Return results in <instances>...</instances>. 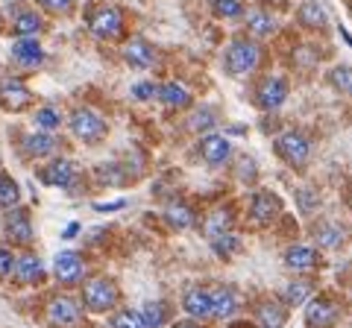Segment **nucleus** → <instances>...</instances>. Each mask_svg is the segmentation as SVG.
<instances>
[{"instance_id": "f257e3e1", "label": "nucleus", "mask_w": 352, "mask_h": 328, "mask_svg": "<svg viewBox=\"0 0 352 328\" xmlns=\"http://www.w3.org/2000/svg\"><path fill=\"white\" fill-rule=\"evenodd\" d=\"M120 302V288L109 276H91L82 281V308L91 314H109Z\"/></svg>"}, {"instance_id": "f03ea898", "label": "nucleus", "mask_w": 352, "mask_h": 328, "mask_svg": "<svg viewBox=\"0 0 352 328\" xmlns=\"http://www.w3.org/2000/svg\"><path fill=\"white\" fill-rule=\"evenodd\" d=\"M226 71L232 73V76H247L258 68V62H261V50L256 41H250V38H235L232 45L226 47Z\"/></svg>"}, {"instance_id": "7ed1b4c3", "label": "nucleus", "mask_w": 352, "mask_h": 328, "mask_svg": "<svg viewBox=\"0 0 352 328\" xmlns=\"http://www.w3.org/2000/svg\"><path fill=\"white\" fill-rule=\"evenodd\" d=\"M273 147H276V156L285 164H291V167H305L308 156H311V141H308L302 132H296V129L279 132L276 141H273Z\"/></svg>"}, {"instance_id": "20e7f679", "label": "nucleus", "mask_w": 352, "mask_h": 328, "mask_svg": "<svg viewBox=\"0 0 352 328\" xmlns=\"http://www.w3.org/2000/svg\"><path fill=\"white\" fill-rule=\"evenodd\" d=\"M88 30L103 41L118 38L124 32V12L112 3H100V6L88 9Z\"/></svg>"}, {"instance_id": "39448f33", "label": "nucleus", "mask_w": 352, "mask_h": 328, "mask_svg": "<svg viewBox=\"0 0 352 328\" xmlns=\"http://www.w3.org/2000/svg\"><path fill=\"white\" fill-rule=\"evenodd\" d=\"M68 126H71V135L76 141H82V144H97V141H103L106 129H109L106 120L97 112H91V108H76L68 120Z\"/></svg>"}, {"instance_id": "423d86ee", "label": "nucleus", "mask_w": 352, "mask_h": 328, "mask_svg": "<svg viewBox=\"0 0 352 328\" xmlns=\"http://www.w3.org/2000/svg\"><path fill=\"white\" fill-rule=\"evenodd\" d=\"M44 314H47L50 325H56V328H76V325H80V320H82V305L76 302L74 296H68V293H56V296H50Z\"/></svg>"}, {"instance_id": "0eeeda50", "label": "nucleus", "mask_w": 352, "mask_h": 328, "mask_svg": "<svg viewBox=\"0 0 352 328\" xmlns=\"http://www.w3.org/2000/svg\"><path fill=\"white\" fill-rule=\"evenodd\" d=\"M53 276H56V281L65 284V288L82 284L85 281V261H82V255L74 253V249H62V253L53 258Z\"/></svg>"}, {"instance_id": "6e6552de", "label": "nucleus", "mask_w": 352, "mask_h": 328, "mask_svg": "<svg viewBox=\"0 0 352 328\" xmlns=\"http://www.w3.org/2000/svg\"><path fill=\"white\" fill-rule=\"evenodd\" d=\"M340 316V305L332 296H311L305 305V325L308 328H332Z\"/></svg>"}, {"instance_id": "1a4fd4ad", "label": "nucleus", "mask_w": 352, "mask_h": 328, "mask_svg": "<svg viewBox=\"0 0 352 328\" xmlns=\"http://www.w3.org/2000/svg\"><path fill=\"white\" fill-rule=\"evenodd\" d=\"M279 211H282V202H279L276 194H270V191H256V194H252V200H250L247 217H250L252 226L261 229V226H270L273 220H276Z\"/></svg>"}, {"instance_id": "9d476101", "label": "nucleus", "mask_w": 352, "mask_h": 328, "mask_svg": "<svg viewBox=\"0 0 352 328\" xmlns=\"http://www.w3.org/2000/svg\"><path fill=\"white\" fill-rule=\"evenodd\" d=\"M182 311L188 314V320L206 323L212 320V288H203V284H194L182 293Z\"/></svg>"}, {"instance_id": "9b49d317", "label": "nucleus", "mask_w": 352, "mask_h": 328, "mask_svg": "<svg viewBox=\"0 0 352 328\" xmlns=\"http://www.w3.org/2000/svg\"><path fill=\"white\" fill-rule=\"evenodd\" d=\"M241 308V293L232 284H214L212 288V320H232Z\"/></svg>"}, {"instance_id": "f8f14e48", "label": "nucleus", "mask_w": 352, "mask_h": 328, "mask_svg": "<svg viewBox=\"0 0 352 328\" xmlns=\"http://www.w3.org/2000/svg\"><path fill=\"white\" fill-rule=\"evenodd\" d=\"M6 237L12 240V244L18 246H30L32 244V237H36V229H32V220H30V211L27 209H12V211H6Z\"/></svg>"}, {"instance_id": "ddd939ff", "label": "nucleus", "mask_w": 352, "mask_h": 328, "mask_svg": "<svg viewBox=\"0 0 352 328\" xmlns=\"http://www.w3.org/2000/svg\"><path fill=\"white\" fill-rule=\"evenodd\" d=\"M285 100H288V82L279 80V76H267L256 91V106L264 112H276Z\"/></svg>"}, {"instance_id": "4468645a", "label": "nucleus", "mask_w": 352, "mask_h": 328, "mask_svg": "<svg viewBox=\"0 0 352 328\" xmlns=\"http://www.w3.org/2000/svg\"><path fill=\"white\" fill-rule=\"evenodd\" d=\"M30 103H32V94L21 80H12V76L0 80V106H3L6 112H21V108H27Z\"/></svg>"}, {"instance_id": "2eb2a0df", "label": "nucleus", "mask_w": 352, "mask_h": 328, "mask_svg": "<svg viewBox=\"0 0 352 328\" xmlns=\"http://www.w3.org/2000/svg\"><path fill=\"white\" fill-rule=\"evenodd\" d=\"M41 182L44 185H50V188H74V182H76V164L71 159H53L47 167H44L41 173Z\"/></svg>"}, {"instance_id": "dca6fc26", "label": "nucleus", "mask_w": 352, "mask_h": 328, "mask_svg": "<svg viewBox=\"0 0 352 328\" xmlns=\"http://www.w3.org/2000/svg\"><path fill=\"white\" fill-rule=\"evenodd\" d=\"M285 267L291 272H300V276L302 272H314L320 267V253L308 244H294L285 249Z\"/></svg>"}, {"instance_id": "f3484780", "label": "nucleus", "mask_w": 352, "mask_h": 328, "mask_svg": "<svg viewBox=\"0 0 352 328\" xmlns=\"http://www.w3.org/2000/svg\"><path fill=\"white\" fill-rule=\"evenodd\" d=\"M12 276L18 284H38L44 279V264H41V258L36 253H21L15 258V270H12Z\"/></svg>"}, {"instance_id": "a211bd4d", "label": "nucleus", "mask_w": 352, "mask_h": 328, "mask_svg": "<svg viewBox=\"0 0 352 328\" xmlns=\"http://www.w3.org/2000/svg\"><path fill=\"white\" fill-rule=\"evenodd\" d=\"M12 59H15L18 65H24V68H38V65L44 62V47H41V41L32 38V36L18 38L15 45H12Z\"/></svg>"}, {"instance_id": "6ab92c4d", "label": "nucleus", "mask_w": 352, "mask_h": 328, "mask_svg": "<svg viewBox=\"0 0 352 328\" xmlns=\"http://www.w3.org/2000/svg\"><path fill=\"white\" fill-rule=\"evenodd\" d=\"M200 152H203V159L206 164H212V167H220V164H226L229 161V141L223 135H217V132H208L200 138Z\"/></svg>"}, {"instance_id": "aec40b11", "label": "nucleus", "mask_w": 352, "mask_h": 328, "mask_svg": "<svg viewBox=\"0 0 352 328\" xmlns=\"http://www.w3.org/2000/svg\"><path fill=\"white\" fill-rule=\"evenodd\" d=\"M124 59L132 68H153V65H156V50H153L150 41L135 36L124 45Z\"/></svg>"}, {"instance_id": "412c9836", "label": "nucleus", "mask_w": 352, "mask_h": 328, "mask_svg": "<svg viewBox=\"0 0 352 328\" xmlns=\"http://www.w3.org/2000/svg\"><path fill=\"white\" fill-rule=\"evenodd\" d=\"M252 314H256V323L264 328H282L288 323V308L279 299H261Z\"/></svg>"}, {"instance_id": "4be33fe9", "label": "nucleus", "mask_w": 352, "mask_h": 328, "mask_svg": "<svg viewBox=\"0 0 352 328\" xmlns=\"http://www.w3.org/2000/svg\"><path fill=\"white\" fill-rule=\"evenodd\" d=\"M311 237H314V244L320 246V249H338V246H344V244H346V232H344V226H338V223H332V220H320V223H314Z\"/></svg>"}, {"instance_id": "5701e85b", "label": "nucleus", "mask_w": 352, "mask_h": 328, "mask_svg": "<svg viewBox=\"0 0 352 328\" xmlns=\"http://www.w3.org/2000/svg\"><path fill=\"white\" fill-rule=\"evenodd\" d=\"M311 296H314V281L311 279H294L282 288L279 302L285 305V308H300V305L308 302Z\"/></svg>"}, {"instance_id": "b1692460", "label": "nucleus", "mask_w": 352, "mask_h": 328, "mask_svg": "<svg viewBox=\"0 0 352 328\" xmlns=\"http://www.w3.org/2000/svg\"><path fill=\"white\" fill-rule=\"evenodd\" d=\"M21 150H24L27 159H44L56 150V138H53L47 129H41V132H32V135L21 138Z\"/></svg>"}, {"instance_id": "393cba45", "label": "nucleus", "mask_w": 352, "mask_h": 328, "mask_svg": "<svg viewBox=\"0 0 352 328\" xmlns=\"http://www.w3.org/2000/svg\"><path fill=\"white\" fill-rule=\"evenodd\" d=\"M164 223L176 229V232H185V229H191L197 223V214L185 200H173L168 209H164Z\"/></svg>"}, {"instance_id": "a878e982", "label": "nucleus", "mask_w": 352, "mask_h": 328, "mask_svg": "<svg viewBox=\"0 0 352 328\" xmlns=\"http://www.w3.org/2000/svg\"><path fill=\"white\" fill-rule=\"evenodd\" d=\"M12 30H15L18 38H24V36L36 38L44 30V21H41V15L36 12V9H18V12L12 15Z\"/></svg>"}, {"instance_id": "bb28decb", "label": "nucleus", "mask_w": 352, "mask_h": 328, "mask_svg": "<svg viewBox=\"0 0 352 328\" xmlns=\"http://www.w3.org/2000/svg\"><path fill=\"white\" fill-rule=\"evenodd\" d=\"M159 100L168 106V108H188L191 106V91H188V85L185 82H164L162 89H159Z\"/></svg>"}, {"instance_id": "cd10ccee", "label": "nucleus", "mask_w": 352, "mask_h": 328, "mask_svg": "<svg viewBox=\"0 0 352 328\" xmlns=\"http://www.w3.org/2000/svg\"><path fill=\"white\" fill-rule=\"evenodd\" d=\"M232 223H235L232 209H214V211L203 220V235L212 240V237L223 235V232H232Z\"/></svg>"}, {"instance_id": "c85d7f7f", "label": "nucleus", "mask_w": 352, "mask_h": 328, "mask_svg": "<svg viewBox=\"0 0 352 328\" xmlns=\"http://www.w3.org/2000/svg\"><path fill=\"white\" fill-rule=\"evenodd\" d=\"M296 18H300V24L308 27V30H323V27L329 24L326 9L317 3V0H305V3L296 9Z\"/></svg>"}, {"instance_id": "c756f323", "label": "nucleus", "mask_w": 352, "mask_h": 328, "mask_svg": "<svg viewBox=\"0 0 352 328\" xmlns=\"http://www.w3.org/2000/svg\"><path fill=\"white\" fill-rule=\"evenodd\" d=\"M247 30L256 38H267V36L276 32V18H273L270 12H264V9H250L247 12Z\"/></svg>"}, {"instance_id": "7c9ffc66", "label": "nucleus", "mask_w": 352, "mask_h": 328, "mask_svg": "<svg viewBox=\"0 0 352 328\" xmlns=\"http://www.w3.org/2000/svg\"><path fill=\"white\" fill-rule=\"evenodd\" d=\"M214 124H217V112H214L212 106H200L188 117V129H191L194 135H208L214 129Z\"/></svg>"}, {"instance_id": "2f4dec72", "label": "nucleus", "mask_w": 352, "mask_h": 328, "mask_svg": "<svg viewBox=\"0 0 352 328\" xmlns=\"http://www.w3.org/2000/svg\"><path fill=\"white\" fill-rule=\"evenodd\" d=\"M138 311H141V316H144L147 328H162L170 316L168 302H162V299H150V302H144V308H138Z\"/></svg>"}, {"instance_id": "473e14b6", "label": "nucleus", "mask_w": 352, "mask_h": 328, "mask_svg": "<svg viewBox=\"0 0 352 328\" xmlns=\"http://www.w3.org/2000/svg\"><path fill=\"white\" fill-rule=\"evenodd\" d=\"M18 200H21L18 182L9 176V173H0V211H12V209H18Z\"/></svg>"}, {"instance_id": "72a5a7b5", "label": "nucleus", "mask_w": 352, "mask_h": 328, "mask_svg": "<svg viewBox=\"0 0 352 328\" xmlns=\"http://www.w3.org/2000/svg\"><path fill=\"white\" fill-rule=\"evenodd\" d=\"M208 244H212V249H214L217 258H232V255L241 253V237H238L235 232H223V235L212 237Z\"/></svg>"}, {"instance_id": "f704fd0d", "label": "nucleus", "mask_w": 352, "mask_h": 328, "mask_svg": "<svg viewBox=\"0 0 352 328\" xmlns=\"http://www.w3.org/2000/svg\"><path fill=\"white\" fill-rule=\"evenodd\" d=\"M109 328H147V323H144V316H141V311L120 308L109 316Z\"/></svg>"}, {"instance_id": "c9c22d12", "label": "nucleus", "mask_w": 352, "mask_h": 328, "mask_svg": "<svg viewBox=\"0 0 352 328\" xmlns=\"http://www.w3.org/2000/svg\"><path fill=\"white\" fill-rule=\"evenodd\" d=\"M97 176V185H109V188H118V185L126 182V173L124 167H118V164H100V167L94 170Z\"/></svg>"}, {"instance_id": "e433bc0d", "label": "nucleus", "mask_w": 352, "mask_h": 328, "mask_svg": "<svg viewBox=\"0 0 352 328\" xmlns=\"http://www.w3.org/2000/svg\"><path fill=\"white\" fill-rule=\"evenodd\" d=\"M212 12L217 18H241L247 12V6H244V0H214Z\"/></svg>"}, {"instance_id": "4c0bfd02", "label": "nucleus", "mask_w": 352, "mask_h": 328, "mask_svg": "<svg viewBox=\"0 0 352 328\" xmlns=\"http://www.w3.org/2000/svg\"><path fill=\"white\" fill-rule=\"evenodd\" d=\"M329 82H332V89L352 94V68L349 65H340V68H335L332 73H329Z\"/></svg>"}, {"instance_id": "58836bf2", "label": "nucleus", "mask_w": 352, "mask_h": 328, "mask_svg": "<svg viewBox=\"0 0 352 328\" xmlns=\"http://www.w3.org/2000/svg\"><path fill=\"white\" fill-rule=\"evenodd\" d=\"M36 124H38L41 129H47V132H50V129H56V126L62 124V115L56 112V108L44 106V108H38V112H36Z\"/></svg>"}, {"instance_id": "ea45409f", "label": "nucleus", "mask_w": 352, "mask_h": 328, "mask_svg": "<svg viewBox=\"0 0 352 328\" xmlns=\"http://www.w3.org/2000/svg\"><path fill=\"white\" fill-rule=\"evenodd\" d=\"M15 258H18V255H15L9 246H0V281L12 276V270H15Z\"/></svg>"}, {"instance_id": "a19ab883", "label": "nucleus", "mask_w": 352, "mask_h": 328, "mask_svg": "<svg viewBox=\"0 0 352 328\" xmlns=\"http://www.w3.org/2000/svg\"><path fill=\"white\" fill-rule=\"evenodd\" d=\"M41 9H47L53 15H68L74 9V0H38Z\"/></svg>"}, {"instance_id": "79ce46f5", "label": "nucleus", "mask_w": 352, "mask_h": 328, "mask_svg": "<svg viewBox=\"0 0 352 328\" xmlns=\"http://www.w3.org/2000/svg\"><path fill=\"white\" fill-rule=\"evenodd\" d=\"M296 202H300V211L302 214H311L317 205H320V200H317L314 191H300V194H296Z\"/></svg>"}, {"instance_id": "37998d69", "label": "nucleus", "mask_w": 352, "mask_h": 328, "mask_svg": "<svg viewBox=\"0 0 352 328\" xmlns=\"http://www.w3.org/2000/svg\"><path fill=\"white\" fill-rule=\"evenodd\" d=\"M132 97H135V100H153V97H159V85H153V82H138L135 89H132Z\"/></svg>"}, {"instance_id": "c03bdc74", "label": "nucleus", "mask_w": 352, "mask_h": 328, "mask_svg": "<svg viewBox=\"0 0 352 328\" xmlns=\"http://www.w3.org/2000/svg\"><path fill=\"white\" fill-rule=\"evenodd\" d=\"M126 205V200H115V202H94V211H120Z\"/></svg>"}, {"instance_id": "a18cd8bd", "label": "nucleus", "mask_w": 352, "mask_h": 328, "mask_svg": "<svg viewBox=\"0 0 352 328\" xmlns=\"http://www.w3.org/2000/svg\"><path fill=\"white\" fill-rule=\"evenodd\" d=\"M173 328H206V325L197 320H179V323H173Z\"/></svg>"}, {"instance_id": "49530a36", "label": "nucleus", "mask_w": 352, "mask_h": 328, "mask_svg": "<svg viewBox=\"0 0 352 328\" xmlns=\"http://www.w3.org/2000/svg\"><path fill=\"white\" fill-rule=\"evenodd\" d=\"M76 232H80V223H71V226H68V229H65V232H62V235H65V237H74Z\"/></svg>"}, {"instance_id": "de8ad7c7", "label": "nucleus", "mask_w": 352, "mask_h": 328, "mask_svg": "<svg viewBox=\"0 0 352 328\" xmlns=\"http://www.w3.org/2000/svg\"><path fill=\"white\" fill-rule=\"evenodd\" d=\"M340 36H344V38H346V45L352 47V36H349V30H346V27H340Z\"/></svg>"}, {"instance_id": "09e8293b", "label": "nucleus", "mask_w": 352, "mask_h": 328, "mask_svg": "<svg viewBox=\"0 0 352 328\" xmlns=\"http://www.w3.org/2000/svg\"><path fill=\"white\" fill-rule=\"evenodd\" d=\"M349 211H352V194H349Z\"/></svg>"}, {"instance_id": "8fccbe9b", "label": "nucleus", "mask_w": 352, "mask_h": 328, "mask_svg": "<svg viewBox=\"0 0 352 328\" xmlns=\"http://www.w3.org/2000/svg\"><path fill=\"white\" fill-rule=\"evenodd\" d=\"M258 328H264V325H258Z\"/></svg>"}]
</instances>
